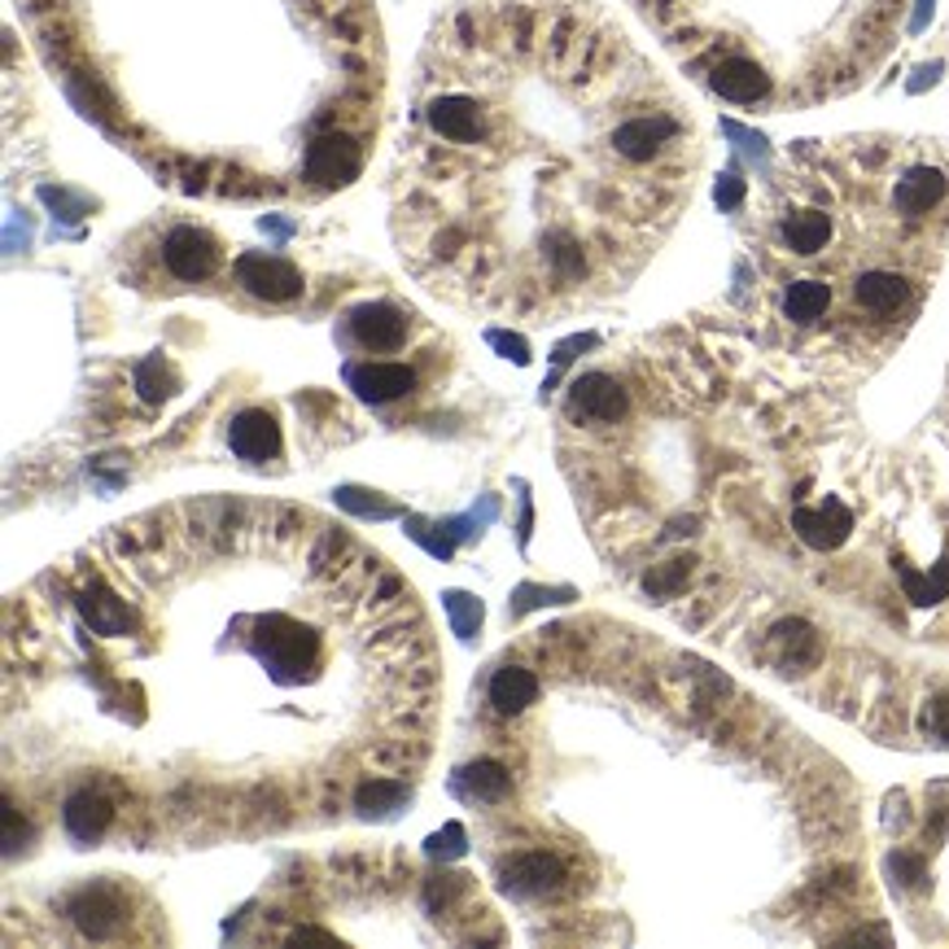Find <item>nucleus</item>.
<instances>
[{
  "label": "nucleus",
  "instance_id": "nucleus-1",
  "mask_svg": "<svg viewBox=\"0 0 949 949\" xmlns=\"http://www.w3.org/2000/svg\"><path fill=\"white\" fill-rule=\"evenodd\" d=\"M442 718L411 583L285 499L127 517L4 605V801L75 849H206L403 805Z\"/></svg>",
  "mask_w": 949,
  "mask_h": 949
},
{
  "label": "nucleus",
  "instance_id": "nucleus-3",
  "mask_svg": "<svg viewBox=\"0 0 949 949\" xmlns=\"http://www.w3.org/2000/svg\"><path fill=\"white\" fill-rule=\"evenodd\" d=\"M858 530V517L854 508L840 499V495H827L818 504H797L792 512V534L810 547V552H840Z\"/></svg>",
  "mask_w": 949,
  "mask_h": 949
},
{
  "label": "nucleus",
  "instance_id": "nucleus-2",
  "mask_svg": "<svg viewBox=\"0 0 949 949\" xmlns=\"http://www.w3.org/2000/svg\"><path fill=\"white\" fill-rule=\"evenodd\" d=\"M682 158V114L587 0H464L416 61L389 233L442 303L556 324L631 281Z\"/></svg>",
  "mask_w": 949,
  "mask_h": 949
}]
</instances>
